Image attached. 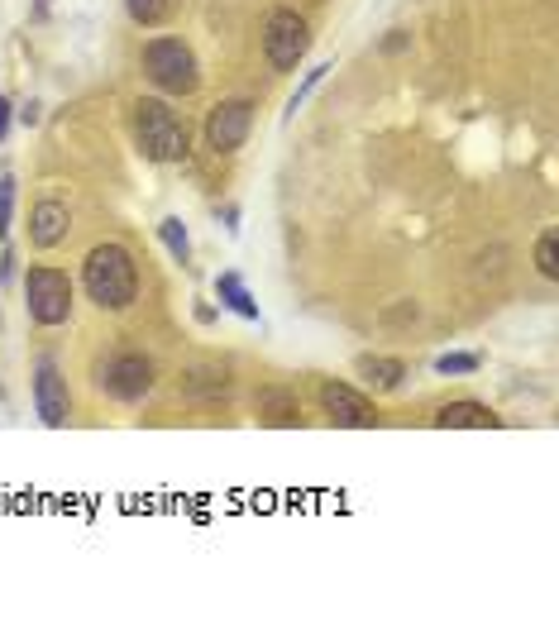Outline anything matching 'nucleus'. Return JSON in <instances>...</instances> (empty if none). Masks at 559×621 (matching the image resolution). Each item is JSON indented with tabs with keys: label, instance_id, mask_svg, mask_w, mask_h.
Masks as SVG:
<instances>
[{
	"label": "nucleus",
	"instance_id": "obj_12",
	"mask_svg": "<svg viewBox=\"0 0 559 621\" xmlns=\"http://www.w3.org/2000/svg\"><path fill=\"white\" fill-rule=\"evenodd\" d=\"M258 416H263L268 426H301L297 392H287V387H263V392H258Z\"/></svg>",
	"mask_w": 559,
	"mask_h": 621
},
{
	"label": "nucleus",
	"instance_id": "obj_5",
	"mask_svg": "<svg viewBox=\"0 0 559 621\" xmlns=\"http://www.w3.org/2000/svg\"><path fill=\"white\" fill-rule=\"evenodd\" d=\"M311 48V24L301 20L297 10H273L263 24V58L273 72H292Z\"/></svg>",
	"mask_w": 559,
	"mask_h": 621
},
{
	"label": "nucleus",
	"instance_id": "obj_21",
	"mask_svg": "<svg viewBox=\"0 0 559 621\" xmlns=\"http://www.w3.org/2000/svg\"><path fill=\"white\" fill-rule=\"evenodd\" d=\"M325 72H335V67H330V63H321V67H316V72H306V82H301V86H297V96H292V110H297L301 101H306V96H311V91L321 86V77H325Z\"/></svg>",
	"mask_w": 559,
	"mask_h": 621
},
{
	"label": "nucleus",
	"instance_id": "obj_20",
	"mask_svg": "<svg viewBox=\"0 0 559 621\" xmlns=\"http://www.w3.org/2000/svg\"><path fill=\"white\" fill-rule=\"evenodd\" d=\"M10 211H15V182L0 177V235H10Z\"/></svg>",
	"mask_w": 559,
	"mask_h": 621
},
{
	"label": "nucleus",
	"instance_id": "obj_7",
	"mask_svg": "<svg viewBox=\"0 0 559 621\" xmlns=\"http://www.w3.org/2000/svg\"><path fill=\"white\" fill-rule=\"evenodd\" d=\"M96 383L106 387L115 402H139V397H149L153 392V364L144 359V354L125 349V354H115L110 364H101Z\"/></svg>",
	"mask_w": 559,
	"mask_h": 621
},
{
	"label": "nucleus",
	"instance_id": "obj_9",
	"mask_svg": "<svg viewBox=\"0 0 559 621\" xmlns=\"http://www.w3.org/2000/svg\"><path fill=\"white\" fill-rule=\"evenodd\" d=\"M34 407H39L43 426H53V430H63L67 421H72L67 378L58 373V364H53V359H39V368H34Z\"/></svg>",
	"mask_w": 559,
	"mask_h": 621
},
{
	"label": "nucleus",
	"instance_id": "obj_11",
	"mask_svg": "<svg viewBox=\"0 0 559 621\" xmlns=\"http://www.w3.org/2000/svg\"><path fill=\"white\" fill-rule=\"evenodd\" d=\"M435 426L440 430H493L497 416L483 402H445L435 411Z\"/></svg>",
	"mask_w": 559,
	"mask_h": 621
},
{
	"label": "nucleus",
	"instance_id": "obj_10",
	"mask_svg": "<svg viewBox=\"0 0 559 621\" xmlns=\"http://www.w3.org/2000/svg\"><path fill=\"white\" fill-rule=\"evenodd\" d=\"M67 225H72V215H67V206H63V201H53V196H43L39 206L29 211V239H34L39 249L63 244V239H67Z\"/></svg>",
	"mask_w": 559,
	"mask_h": 621
},
{
	"label": "nucleus",
	"instance_id": "obj_15",
	"mask_svg": "<svg viewBox=\"0 0 559 621\" xmlns=\"http://www.w3.org/2000/svg\"><path fill=\"white\" fill-rule=\"evenodd\" d=\"M359 373H364L368 383L373 387H402V378H407V368L397 364V359H378V354H364V359H359Z\"/></svg>",
	"mask_w": 559,
	"mask_h": 621
},
{
	"label": "nucleus",
	"instance_id": "obj_22",
	"mask_svg": "<svg viewBox=\"0 0 559 621\" xmlns=\"http://www.w3.org/2000/svg\"><path fill=\"white\" fill-rule=\"evenodd\" d=\"M5 129H10V101L0 96V139H5Z\"/></svg>",
	"mask_w": 559,
	"mask_h": 621
},
{
	"label": "nucleus",
	"instance_id": "obj_1",
	"mask_svg": "<svg viewBox=\"0 0 559 621\" xmlns=\"http://www.w3.org/2000/svg\"><path fill=\"white\" fill-rule=\"evenodd\" d=\"M82 287L101 311H125L139 297V268L125 244H96L82 263Z\"/></svg>",
	"mask_w": 559,
	"mask_h": 621
},
{
	"label": "nucleus",
	"instance_id": "obj_4",
	"mask_svg": "<svg viewBox=\"0 0 559 621\" xmlns=\"http://www.w3.org/2000/svg\"><path fill=\"white\" fill-rule=\"evenodd\" d=\"M24 306L34 325H63L72 316V278L63 268H29L24 278Z\"/></svg>",
	"mask_w": 559,
	"mask_h": 621
},
{
	"label": "nucleus",
	"instance_id": "obj_3",
	"mask_svg": "<svg viewBox=\"0 0 559 621\" xmlns=\"http://www.w3.org/2000/svg\"><path fill=\"white\" fill-rule=\"evenodd\" d=\"M144 72L158 91L168 96H192L201 86V67H196V53L182 39H149L144 43Z\"/></svg>",
	"mask_w": 559,
	"mask_h": 621
},
{
	"label": "nucleus",
	"instance_id": "obj_16",
	"mask_svg": "<svg viewBox=\"0 0 559 621\" xmlns=\"http://www.w3.org/2000/svg\"><path fill=\"white\" fill-rule=\"evenodd\" d=\"M182 387H187V392L220 397V392H230V373H225V368H215V364H201V368H192V373L182 378Z\"/></svg>",
	"mask_w": 559,
	"mask_h": 621
},
{
	"label": "nucleus",
	"instance_id": "obj_6",
	"mask_svg": "<svg viewBox=\"0 0 559 621\" xmlns=\"http://www.w3.org/2000/svg\"><path fill=\"white\" fill-rule=\"evenodd\" d=\"M249 129H254V101H249V96H230V101H220V106L206 115V149H211L215 158H225V153L244 149Z\"/></svg>",
	"mask_w": 559,
	"mask_h": 621
},
{
	"label": "nucleus",
	"instance_id": "obj_18",
	"mask_svg": "<svg viewBox=\"0 0 559 621\" xmlns=\"http://www.w3.org/2000/svg\"><path fill=\"white\" fill-rule=\"evenodd\" d=\"M158 235H163V244H168V254L177 258V263H187L192 244H187V225H182V220H163V225H158Z\"/></svg>",
	"mask_w": 559,
	"mask_h": 621
},
{
	"label": "nucleus",
	"instance_id": "obj_19",
	"mask_svg": "<svg viewBox=\"0 0 559 621\" xmlns=\"http://www.w3.org/2000/svg\"><path fill=\"white\" fill-rule=\"evenodd\" d=\"M478 354H440L435 359V373H445V378H459V373H478Z\"/></svg>",
	"mask_w": 559,
	"mask_h": 621
},
{
	"label": "nucleus",
	"instance_id": "obj_2",
	"mask_svg": "<svg viewBox=\"0 0 559 621\" xmlns=\"http://www.w3.org/2000/svg\"><path fill=\"white\" fill-rule=\"evenodd\" d=\"M134 139H139L144 158H153V163H182V158L192 153L187 125H182L177 110H172L168 101H158V96L134 106Z\"/></svg>",
	"mask_w": 559,
	"mask_h": 621
},
{
	"label": "nucleus",
	"instance_id": "obj_8",
	"mask_svg": "<svg viewBox=\"0 0 559 621\" xmlns=\"http://www.w3.org/2000/svg\"><path fill=\"white\" fill-rule=\"evenodd\" d=\"M321 407L335 426H349V430H373L378 426V407L368 402L359 387L349 383H321Z\"/></svg>",
	"mask_w": 559,
	"mask_h": 621
},
{
	"label": "nucleus",
	"instance_id": "obj_17",
	"mask_svg": "<svg viewBox=\"0 0 559 621\" xmlns=\"http://www.w3.org/2000/svg\"><path fill=\"white\" fill-rule=\"evenodd\" d=\"M536 268L550 282L559 278V235H555V230H545V235L536 239Z\"/></svg>",
	"mask_w": 559,
	"mask_h": 621
},
{
	"label": "nucleus",
	"instance_id": "obj_13",
	"mask_svg": "<svg viewBox=\"0 0 559 621\" xmlns=\"http://www.w3.org/2000/svg\"><path fill=\"white\" fill-rule=\"evenodd\" d=\"M215 292H220V301H225L235 316H244V321H258V301L249 297V287L239 282V273H220V278H215Z\"/></svg>",
	"mask_w": 559,
	"mask_h": 621
},
{
	"label": "nucleus",
	"instance_id": "obj_14",
	"mask_svg": "<svg viewBox=\"0 0 559 621\" xmlns=\"http://www.w3.org/2000/svg\"><path fill=\"white\" fill-rule=\"evenodd\" d=\"M177 5H182V0H125L129 20L144 24V29H158V24H168L172 15H177Z\"/></svg>",
	"mask_w": 559,
	"mask_h": 621
}]
</instances>
